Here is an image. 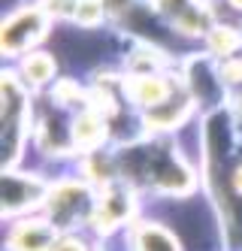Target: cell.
<instances>
[{"mask_svg":"<svg viewBox=\"0 0 242 251\" xmlns=\"http://www.w3.org/2000/svg\"><path fill=\"white\" fill-rule=\"evenodd\" d=\"M73 139L82 142V146H91V142H97V139H100V121H97V118H91V115L79 118L76 124H73Z\"/></svg>","mask_w":242,"mask_h":251,"instance_id":"obj_11","label":"cell"},{"mask_svg":"<svg viewBox=\"0 0 242 251\" xmlns=\"http://www.w3.org/2000/svg\"><path fill=\"white\" fill-rule=\"evenodd\" d=\"M25 73L30 76V82H46L52 76V61L46 55H30L25 61Z\"/></svg>","mask_w":242,"mask_h":251,"instance_id":"obj_12","label":"cell"},{"mask_svg":"<svg viewBox=\"0 0 242 251\" xmlns=\"http://www.w3.org/2000/svg\"><path fill=\"white\" fill-rule=\"evenodd\" d=\"M43 30H46L43 15L33 12V9H25V12L12 15V19L6 22V27H3V46H6V51H22V49H27V46H33L36 40H40Z\"/></svg>","mask_w":242,"mask_h":251,"instance_id":"obj_3","label":"cell"},{"mask_svg":"<svg viewBox=\"0 0 242 251\" xmlns=\"http://www.w3.org/2000/svg\"><path fill=\"white\" fill-rule=\"evenodd\" d=\"M54 251H85V248H82L76 239H64V242H61L58 248H54Z\"/></svg>","mask_w":242,"mask_h":251,"instance_id":"obj_13","label":"cell"},{"mask_svg":"<svg viewBox=\"0 0 242 251\" xmlns=\"http://www.w3.org/2000/svg\"><path fill=\"white\" fill-rule=\"evenodd\" d=\"M161 9L188 33H197L206 27V12H203L194 0H161Z\"/></svg>","mask_w":242,"mask_h":251,"instance_id":"obj_5","label":"cell"},{"mask_svg":"<svg viewBox=\"0 0 242 251\" xmlns=\"http://www.w3.org/2000/svg\"><path fill=\"white\" fill-rule=\"evenodd\" d=\"M233 3H236V6H242V0H233Z\"/></svg>","mask_w":242,"mask_h":251,"instance_id":"obj_16","label":"cell"},{"mask_svg":"<svg viewBox=\"0 0 242 251\" xmlns=\"http://www.w3.org/2000/svg\"><path fill=\"white\" fill-rule=\"evenodd\" d=\"M52 242H54L52 227L36 224V221L22 224L12 233V248L15 251H52Z\"/></svg>","mask_w":242,"mask_h":251,"instance_id":"obj_7","label":"cell"},{"mask_svg":"<svg viewBox=\"0 0 242 251\" xmlns=\"http://www.w3.org/2000/svg\"><path fill=\"white\" fill-rule=\"evenodd\" d=\"M40 197H43V185L36 182V178L15 176V173L6 176V182H3V212H6V215L33 206Z\"/></svg>","mask_w":242,"mask_h":251,"instance_id":"obj_4","label":"cell"},{"mask_svg":"<svg viewBox=\"0 0 242 251\" xmlns=\"http://www.w3.org/2000/svg\"><path fill=\"white\" fill-rule=\"evenodd\" d=\"M103 3H106L109 9H115V12H118V9H124V6L130 3V0H103Z\"/></svg>","mask_w":242,"mask_h":251,"instance_id":"obj_14","label":"cell"},{"mask_svg":"<svg viewBox=\"0 0 242 251\" xmlns=\"http://www.w3.org/2000/svg\"><path fill=\"white\" fill-rule=\"evenodd\" d=\"M185 112H188V103H185L182 94H176L173 100L166 97L163 103L152 106V112H148V121H152V124H176Z\"/></svg>","mask_w":242,"mask_h":251,"instance_id":"obj_9","label":"cell"},{"mask_svg":"<svg viewBox=\"0 0 242 251\" xmlns=\"http://www.w3.org/2000/svg\"><path fill=\"white\" fill-rule=\"evenodd\" d=\"M91 212V197L82 185H64L52 194V221L58 227H73Z\"/></svg>","mask_w":242,"mask_h":251,"instance_id":"obj_2","label":"cell"},{"mask_svg":"<svg viewBox=\"0 0 242 251\" xmlns=\"http://www.w3.org/2000/svg\"><path fill=\"white\" fill-rule=\"evenodd\" d=\"M136 251H179L176 239L158 224H145L136 233Z\"/></svg>","mask_w":242,"mask_h":251,"instance_id":"obj_8","label":"cell"},{"mask_svg":"<svg viewBox=\"0 0 242 251\" xmlns=\"http://www.w3.org/2000/svg\"><path fill=\"white\" fill-rule=\"evenodd\" d=\"M233 185H236V191L242 194V167H239V173H236V178H233Z\"/></svg>","mask_w":242,"mask_h":251,"instance_id":"obj_15","label":"cell"},{"mask_svg":"<svg viewBox=\"0 0 242 251\" xmlns=\"http://www.w3.org/2000/svg\"><path fill=\"white\" fill-rule=\"evenodd\" d=\"M134 94H136V100H142L148 106H158V103L166 100V91H163V85L158 79H139L134 85Z\"/></svg>","mask_w":242,"mask_h":251,"instance_id":"obj_10","label":"cell"},{"mask_svg":"<svg viewBox=\"0 0 242 251\" xmlns=\"http://www.w3.org/2000/svg\"><path fill=\"white\" fill-rule=\"evenodd\" d=\"M127 215H130V197L124 191H118V188H109L100 197V206H97V227L109 230L118 221H124Z\"/></svg>","mask_w":242,"mask_h":251,"instance_id":"obj_6","label":"cell"},{"mask_svg":"<svg viewBox=\"0 0 242 251\" xmlns=\"http://www.w3.org/2000/svg\"><path fill=\"white\" fill-rule=\"evenodd\" d=\"M25 118H27V103L22 88L15 85V79L3 82V142H6V164L15 160L18 151V139L25 130Z\"/></svg>","mask_w":242,"mask_h":251,"instance_id":"obj_1","label":"cell"}]
</instances>
